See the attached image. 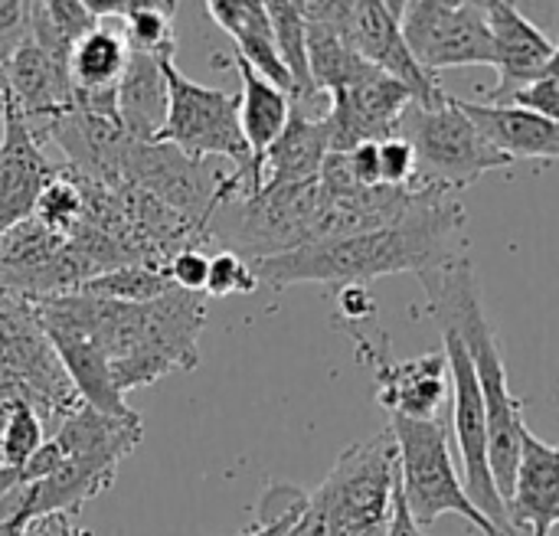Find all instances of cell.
Returning <instances> with one entry per match:
<instances>
[{"mask_svg": "<svg viewBox=\"0 0 559 536\" xmlns=\"http://www.w3.org/2000/svg\"><path fill=\"white\" fill-rule=\"evenodd\" d=\"M390 432L400 455V491L423 534H429L439 517L459 514L481 536H504L472 504L449 452V429L439 419L416 422L390 416Z\"/></svg>", "mask_w": 559, "mask_h": 536, "instance_id": "obj_6", "label": "cell"}, {"mask_svg": "<svg viewBox=\"0 0 559 536\" xmlns=\"http://www.w3.org/2000/svg\"><path fill=\"white\" fill-rule=\"evenodd\" d=\"M485 13L491 26L495 69H498V85L485 95V105H511L518 92H524L544 75L554 56V39L537 23H531L518 3L485 0Z\"/></svg>", "mask_w": 559, "mask_h": 536, "instance_id": "obj_14", "label": "cell"}, {"mask_svg": "<svg viewBox=\"0 0 559 536\" xmlns=\"http://www.w3.org/2000/svg\"><path fill=\"white\" fill-rule=\"evenodd\" d=\"M170 108L160 131V144L177 147L183 157L206 164L210 157H226L236 164L223 180L226 203L233 196H252V154L239 124V95L226 88H210L187 79L174 62H164Z\"/></svg>", "mask_w": 559, "mask_h": 536, "instance_id": "obj_4", "label": "cell"}, {"mask_svg": "<svg viewBox=\"0 0 559 536\" xmlns=\"http://www.w3.org/2000/svg\"><path fill=\"white\" fill-rule=\"evenodd\" d=\"M540 79H550V82L559 85V43H554V56H550V62H547V69H544Z\"/></svg>", "mask_w": 559, "mask_h": 536, "instance_id": "obj_39", "label": "cell"}, {"mask_svg": "<svg viewBox=\"0 0 559 536\" xmlns=\"http://www.w3.org/2000/svg\"><path fill=\"white\" fill-rule=\"evenodd\" d=\"M357 347V360L373 373L377 403L400 419L432 422L449 400V360L445 354H423L413 360H393L383 344L360 331V324H341Z\"/></svg>", "mask_w": 559, "mask_h": 536, "instance_id": "obj_12", "label": "cell"}, {"mask_svg": "<svg viewBox=\"0 0 559 536\" xmlns=\"http://www.w3.org/2000/svg\"><path fill=\"white\" fill-rule=\"evenodd\" d=\"M128 65V46L118 26L98 23L92 33H85L72 56H69V79L72 92H111L121 82V72Z\"/></svg>", "mask_w": 559, "mask_h": 536, "instance_id": "obj_25", "label": "cell"}, {"mask_svg": "<svg viewBox=\"0 0 559 536\" xmlns=\"http://www.w3.org/2000/svg\"><path fill=\"white\" fill-rule=\"evenodd\" d=\"M0 121H3V88H0Z\"/></svg>", "mask_w": 559, "mask_h": 536, "instance_id": "obj_40", "label": "cell"}, {"mask_svg": "<svg viewBox=\"0 0 559 536\" xmlns=\"http://www.w3.org/2000/svg\"><path fill=\"white\" fill-rule=\"evenodd\" d=\"M314 10L341 33V39L370 65L403 82L416 102H432L442 85L426 75L403 39V0H314Z\"/></svg>", "mask_w": 559, "mask_h": 536, "instance_id": "obj_10", "label": "cell"}, {"mask_svg": "<svg viewBox=\"0 0 559 536\" xmlns=\"http://www.w3.org/2000/svg\"><path fill=\"white\" fill-rule=\"evenodd\" d=\"M396 138L416 154V180L449 193L478 183L488 170L511 167V160L495 151L465 115L462 98H452L445 88L432 102L413 98L396 124Z\"/></svg>", "mask_w": 559, "mask_h": 536, "instance_id": "obj_5", "label": "cell"}, {"mask_svg": "<svg viewBox=\"0 0 559 536\" xmlns=\"http://www.w3.org/2000/svg\"><path fill=\"white\" fill-rule=\"evenodd\" d=\"M465 115L478 124L485 141L514 160H559V121L524 111L518 105H485L465 102Z\"/></svg>", "mask_w": 559, "mask_h": 536, "instance_id": "obj_18", "label": "cell"}, {"mask_svg": "<svg viewBox=\"0 0 559 536\" xmlns=\"http://www.w3.org/2000/svg\"><path fill=\"white\" fill-rule=\"evenodd\" d=\"M23 536H92V531L79 527L75 514H66V511H52V514H39V517H29Z\"/></svg>", "mask_w": 559, "mask_h": 536, "instance_id": "obj_36", "label": "cell"}, {"mask_svg": "<svg viewBox=\"0 0 559 536\" xmlns=\"http://www.w3.org/2000/svg\"><path fill=\"white\" fill-rule=\"evenodd\" d=\"M0 128H3V121H0Z\"/></svg>", "mask_w": 559, "mask_h": 536, "instance_id": "obj_41", "label": "cell"}, {"mask_svg": "<svg viewBox=\"0 0 559 536\" xmlns=\"http://www.w3.org/2000/svg\"><path fill=\"white\" fill-rule=\"evenodd\" d=\"M0 88H3V105L13 108V115L29 128L36 141L59 115H66L75 105L69 65L56 62L29 36L0 72Z\"/></svg>", "mask_w": 559, "mask_h": 536, "instance_id": "obj_13", "label": "cell"}, {"mask_svg": "<svg viewBox=\"0 0 559 536\" xmlns=\"http://www.w3.org/2000/svg\"><path fill=\"white\" fill-rule=\"evenodd\" d=\"M386 536H426L419 531V524L413 521L403 491H400V475H396V491H393V511H390V534Z\"/></svg>", "mask_w": 559, "mask_h": 536, "instance_id": "obj_37", "label": "cell"}, {"mask_svg": "<svg viewBox=\"0 0 559 536\" xmlns=\"http://www.w3.org/2000/svg\"><path fill=\"white\" fill-rule=\"evenodd\" d=\"M396 475L400 455L393 432L386 429L367 442L344 449L328 478L311 495L328 504L354 534H364L367 527L390 524Z\"/></svg>", "mask_w": 559, "mask_h": 536, "instance_id": "obj_9", "label": "cell"}, {"mask_svg": "<svg viewBox=\"0 0 559 536\" xmlns=\"http://www.w3.org/2000/svg\"><path fill=\"white\" fill-rule=\"evenodd\" d=\"M170 291H177V288L164 269L128 265V269H115V272H105V275L85 282L75 295H92V298H105V301H118V305H151Z\"/></svg>", "mask_w": 559, "mask_h": 536, "instance_id": "obj_27", "label": "cell"}, {"mask_svg": "<svg viewBox=\"0 0 559 536\" xmlns=\"http://www.w3.org/2000/svg\"><path fill=\"white\" fill-rule=\"evenodd\" d=\"M43 144L29 134V128L3 105V128H0V239L26 223L36 213L43 190L59 177Z\"/></svg>", "mask_w": 559, "mask_h": 536, "instance_id": "obj_15", "label": "cell"}, {"mask_svg": "<svg viewBox=\"0 0 559 536\" xmlns=\"http://www.w3.org/2000/svg\"><path fill=\"white\" fill-rule=\"evenodd\" d=\"M26 517H0V536H23Z\"/></svg>", "mask_w": 559, "mask_h": 536, "instance_id": "obj_38", "label": "cell"}, {"mask_svg": "<svg viewBox=\"0 0 559 536\" xmlns=\"http://www.w3.org/2000/svg\"><path fill=\"white\" fill-rule=\"evenodd\" d=\"M43 327H66L88 337L108 360L121 396L200 364L206 298L170 291L151 305H118L92 295H62L33 305Z\"/></svg>", "mask_w": 559, "mask_h": 536, "instance_id": "obj_1", "label": "cell"}, {"mask_svg": "<svg viewBox=\"0 0 559 536\" xmlns=\"http://www.w3.org/2000/svg\"><path fill=\"white\" fill-rule=\"evenodd\" d=\"M328 154H331L328 118L318 121V118H308L292 108L282 138L269 147V154L262 160V190L318 183Z\"/></svg>", "mask_w": 559, "mask_h": 536, "instance_id": "obj_19", "label": "cell"}, {"mask_svg": "<svg viewBox=\"0 0 559 536\" xmlns=\"http://www.w3.org/2000/svg\"><path fill=\"white\" fill-rule=\"evenodd\" d=\"M29 36V3L0 0V72Z\"/></svg>", "mask_w": 559, "mask_h": 536, "instance_id": "obj_34", "label": "cell"}, {"mask_svg": "<svg viewBox=\"0 0 559 536\" xmlns=\"http://www.w3.org/2000/svg\"><path fill=\"white\" fill-rule=\"evenodd\" d=\"M233 65L239 72L242 92H239V124L252 154V196L262 190V160L269 147L282 138L288 115H292V98L275 88L269 79H262L239 52L233 56Z\"/></svg>", "mask_w": 559, "mask_h": 536, "instance_id": "obj_20", "label": "cell"}, {"mask_svg": "<svg viewBox=\"0 0 559 536\" xmlns=\"http://www.w3.org/2000/svg\"><path fill=\"white\" fill-rule=\"evenodd\" d=\"M445 344V360H449V383H452V436L462 455V481L472 498V504L501 531L504 536H514L508 508L498 495L495 475H491V449H488V416H485V396L475 380L472 360L465 344L452 334L442 331Z\"/></svg>", "mask_w": 559, "mask_h": 536, "instance_id": "obj_8", "label": "cell"}, {"mask_svg": "<svg viewBox=\"0 0 559 536\" xmlns=\"http://www.w3.org/2000/svg\"><path fill=\"white\" fill-rule=\"evenodd\" d=\"M102 20L92 16L85 0H46L29 3V39L46 49L56 62L69 65L75 43L92 33Z\"/></svg>", "mask_w": 559, "mask_h": 536, "instance_id": "obj_26", "label": "cell"}, {"mask_svg": "<svg viewBox=\"0 0 559 536\" xmlns=\"http://www.w3.org/2000/svg\"><path fill=\"white\" fill-rule=\"evenodd\" d=\"M377 314V301L370 298L367 285H344L337 288V321L341 324H364Z\"/></svg>", "mask_w": 559, "mask_h": 536, "instance_id": "obj_35", "label": "cell"}, {"mask_svg": "<svg viewBox=\"0 0 559 536\" xmlns=\"http://www.w3.org/2000/svg\"><path fill=\"white\" fill-rule=\"evenodd\" d=\"M95 20H118L128 52L151 56L157 62H174L177 36L174 16L180 3L170 0H85Z\"/></svg>", "mask_w": 559, "mask_h": 536, "instance_id": "obj_24", "label": "cell"}, {"mask_svg": "<svg viewBox=\"0 0 559 536\" xmlns=\"http://www.w3.org/2000/svg\"><path fill=\"white\" fill-rule=\"evenodd\" d=\"M43 331H46L49 344L56 347L69 380H72V386H75V393L82 396L85 406H92V409H98L105 416H118V419L138 416L128 406V400L118 393L105 354L88 337H82L75 331H66V327H43Z\"/></svg>", "mask_w": 559, "mask_h": 536, "instance_id": "obj_23", "label": "cell"}, {"mask_svg": "<svg viewBox=\"0 0 559 536\" xmlns=\"http://www.w3.org/2000/svg\"><path fill=\"white\" fill-rule=\"evenodd\" d=\"M403 39L426 75L459 65H495L485 3L475 0H406Z\"/></svg>", "mask_w": 559, "mask_h": 536, "instance_id": "obj_7", "label": "cell"}, {"mask_svg": "<svg viewBox=\"0 0 559 536\" xmlns=\"http://www.w3.org/2000/svg\"><path fill=\"white\" fill-rule=\"evenodd\" d=\"M429 301V314L439 321L442 331H452L472 360L475 380L485 396V416H488V449H491V475L498 485V495L508 508L518 481V465H521V442L527 432L524 422V400L511 393L508 383V364L498 344V334L485 314L478 278L472 272L468 255H455L442 262L439 269L419 275Z\"/></svg>", "mask_w": 559, "mask_h": 536, "instance_id": "obj_3", "label": "cell"}, {"mask_svg": "<svg viewBox=\"0 0 559 536\" xmlns=\"http://www.w3.org/2000/svg\"><path fill=\"white\" fill-rule=\"evenodd\" d=\"M46 229L59 233V236H72V229L82 223V190H79V177L72 170H59V177L43 190L36 213H33Z\"/></svg>", "mask_w": 559, "mask_h": 536, "instance_id": "obj_28", "label": "cell"}, {"mask_svg": "<svg viewBox=\"0 0 559 536\" xmlns=\"http://www.w3.org/2000/svg\"><path fill=\"white\" fill-rule=\"evenodd\" d=\"M46 442V426L33 406H16L0 432V468H23Z\"/></svg>", "mask_w": 559, "mask_h": 536, "instance_id": "obj_30", "label": "cell"}, {"mask_svg": "<svg viewBox=\"0 0 559 536\" xmlns=\"http://www.w3.org/2000/svg\"><path fill=\"white\" fill-rule=\"evenodd\" d=\"M465 206L459 193L439 190L419 213L396 226L370 229L347 239L301 246L272 259L252 262L259 282L272 288H288L301 282L318 285H370L383 275L413 272L416 278L439 269L442 262L462 255Z\"/></svg>", "mask_w": 559, "mask_h": 536, "instance_id": "obj_2", "label": "cell"}, {"mask_svg": "<svg viewBox=\"0 0 559 536\" xmlns=\"http://www.w3.org/2000/svg\"><path fill=\"white\" fill-rule=\"evenodd\" d=\"M210 20H216L236 43V52L275 88L292 98V75L278 56L275 33L269 23V10L259 0H210L203 3Z\"/></svg>", "mask_w": 559, "mask_h": 536, "instance_id": "obj_21", "label": "cell"}, {"mask_svg": "<svg viewBox=\"0 0 559 536\" xmlns=\"http://www.w3.org/2000/svg\"><path fill=\"white\" fill-rule=\"evenodd\" d=\"M380 180L390 190H403L416 183V154L396 134L380 141Z\"/></svg>", "mask_w": 559, "mask_h": 536, "instance_id": "obj_32", "label": "cell"}, {"mask_svg": "<svg viewBox=\"0 0 559 536\" xmlns=\"http://www.w3.org/2000/svg\"><path fill=\"white\" fill-rule=\"evenodd\" d=\"M174 282L177 291H187V295H203L206 291V278H210V255L200 249V246H187L180 249L167 269H164Z\"/></svg>", "mask_w": 559, "mask_h": 536, "instance_id": "obj_33", "label": "cell"}, {"mask_svg": "<svg viewBox=\"0 0 559 536\" xmlns=\"http://www.w3.org/2000/svg\"><path fill=\"white\" fill-rule=\"evenodd\" d=\"M508 521L514 536H550L559 524V445L537 439L531 429L521 442V465L514 495L508 501Z\"/></svg>", "mask_w": 559, "mask_h": 536, "instance_id": "obj_16", "label": "cell"}, {"mask_svg": "<svg viewBox=\"0 0 559 536\" xmlns=\"http://www.w3.org/2000/svg\"><path fill=\"white\" fill-rule=\"evenodd\" d=\"M167 108L170 92L164 62L141 52H128V65L118 82V118L124 134L141 144H157L167 124Z\"/></svg>", "mask_w": 559, "mask_h": 536, "instance_id": "obj_22", "label": "cell"}, {"mask_svg": "<svg viewBox=\"0 0 559 536\" xmlns=\"http://www.w3.org/2000/svg\"><path fill=\"white\" fill-rule=\"evenodd\" d=\"M331 98V151H354L364 141H386L396 134V124L406 105L416 98L403 82L364 62L357 52L347 65L324 85Z\"/></svg>", "mask_w": 559, "mask_h": 536, "instance_id": "obj_11", "label": "cell"}, {"mask_svg": "<svg viewBox=\"0 0 559 536\" xmlns=\"http://www.w3.org/2000/svg\"><path fill=\"white\" fill-rule=\"evenodd\" d=\"M259 275L249 259H242L233 249H223L210 255V278L203 298H229V295H252L259 288Z\"/></svg>", "mask_w": 559, "mask_h": 536, "instance_id": "obj_31", "label": "cell"}, {"mask_svg": "<svg viewBox=\"0 0 559 536\" xmlns=\"http://www.w3.org/2000/svg\"><path fill=\"white\" fill-rule=\"evenodd\" d=\"M308 508V491L295 485H269L259 501V521L239 536H288Z\"/></svg>", "mask_w": 559, "mask_h": 536, "instance_id": "obj_29", "label": "cell"}, {"mask_svg": "<svg viewBox=\"0 0 559 536\" xmlns=\"http://www.w3.org/2000/svg\"><path fill=\"white\" fill-rule=\"evenodd\" d=\"M141 436H144L141 416L118 419V416H105L92 406H79L72 416H66L59 422V429L49 439L59 445L66 462H82V465L118 472V465L128 455H134Z\"/></svg>", "mask_w": 559, "mask_h": 536, "instance_id": "obj_17", "label": "cell"}]
</instances>
